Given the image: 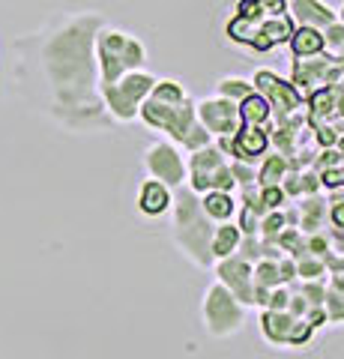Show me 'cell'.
Listing matches in <instances>:
<instances>
[{"label": "cell", "mask_w": 344, "mask_h": 359, "mask_svg": "<svg viewBox=\"0 0 344 359\" xmlns=\"http://www.w3.org/2000/svg\"><path fill=\"white\" fill-rule=\"evenodd\" d=\"M171 210H174V243L188 261L201 269H209L216 261L209 255V240H213L216 222L207 219V212L201 210V195L192 189H183L171 198Z\"/></svg>", "instance_id": "cell-1"}, {"label": "cell", "mask_w": 344, "mask_h": 359, "mask_svg": "<svg viewBox=\"0 0 344 359\" xmlns=\"http://www.w3.org/2000/svg\"><path fill=\"white\" fill-rule=\"evenodd\" d=\"M138 117L153 129H162L171 141L180 144L188 126L198 120L195 114V102H188L183 84L177 81H156L153 90L144 96V102L138 108Z\"/></svg>", "instance_id": "cell-2"}, {"label": "cell", "mask_w": 344, "mask_h": 359, "mask_svg": "<svg viewBox=\"0 0 344 359\" xmlns=\"http://www.w3.org/2000/svg\"><path fill=\"white\" fill-rule=\"evenodd\" d=\"M96 63H99V84L117 81L123 72L141 69L147 60V48L141 39L129 36L123 30L114 27H99L96 30Z\"/></svg>", "instance_id": "cell-3"}, {"label": "cell", "mask_w": 344, "mask_h": 359, "mask_svg": "<svg viewBox=\"0 0 344 359\" xmlns=\"http://www.w3.org/2000/svg\"><path fill=\"white\" fill-rule=\"evenodd\" d=\"M156 78L144 69H132V72H123L117 81L111 84H99V93H102V102L108 108V114L126 123V120H135L138 117V108L144 102V96L153 90Z\"/></svg>", "instance_id": "cell-4"}, {"label": "cell", "mask_w": 344, "mask_h": 359, "mask_svg": "<svg viewBox=\"0 0 344 359\" xmlns=\"http://www.w3.org/2000/svg\"><path fill=\"white\" fill-rule=\"evenodd\" d=\"M201 314H204V330L209 335H216V339L237 335L242 330V323H246V306H242L221 282L207 287Z\"/></svg>", "instance_id": "cell-5"}, {"label": "cell", "mask_w": 344, "mask_h": 359, "mask_svg": "<svg viewBox=\"0 0 344 359\" xmlns=\"http://www.w3.org/2000/svg\"><path fill=\"white\" fill-rule=\"evenodd\" d=\"M254 93H261L266 99V105L273 108V114L282 117H294L299 108H303V93L296 90L294 81H284V78H279L275 72L270 69H261L254 72Z\"/></svg>", "instance_id": "cell-6"}, {"label": "cell", "mask_w": 344, "mask_h": 359, "mask_svg": "<svg viewBox=\"0 0 344 359\" xmlns=\"http://www.w3.org/2000/svg\"><path fill=\"white\" fill-rule=\"evenodd\" d=\"M144 168H147L150 180H159V183H165L168 189L183 186V180H186L183 156L168 141H159V144H153V147H147V153H144Z\"/></svg>", "instance_id": "cell-7"}, {"label": "cell", "mask_w": 344, "mask_h": 359, "mask_svg": "<svg viewBox=\"0 0 344 359\" xmlns=\"http://www.w3.org/2000/svg\"><path fill=\"white\" fill-rule=\"evenodd\" d=\"M270 132H273V126H249V123H242L237 135L219 138L216 147L225 156L231 153V159L254 165L266 153V147H270Z\"/></svg>", "instance_id": "cell-8"}, {"label": "cell", "mask_w": 344, "mask_h": 359, "mask_svg": "<svg viewBox=\"0 0 344 359\" xmlns=\"http://www.w3.org/2000/svg\"><path fill=\"white\" fill-rule=\"evenodd\" d=\"M195 114H198V123H204V129L213 135V138H231L237 135L240 126H242V117H240V108L228 99H204V102L195 105Z\"/></svg>", "instance_id": "cell-9"}, {"label": "cell", "mask_w": 344, "mask_h": 359, "mask_svg": "<svg viewBox=\"0 0 344 359\" xmlns=\"http://www.w3.org/2000/svg\"><path fill=\"white\" fill-rule=\"evenodd\" d=\"M213 266H216V278H219V282L249 309L252 306V264L242 261L240 255H231V257H221V261H216Z\"/></svg>", "instance_id": "cell-10"}, {"label": "cell", "mask_w": 344, "mask_h": 359, "mask_svg": "<svg viewBox=\"0 0 344 359\" xmlns=\"http://www.w3.org/2000/svg\"><path fill=\"white\" fill-rule=\"evenodd\" d=\"M287 15L294 18L296 27H317V30H324L336 21V13L324 0H287Z\"/></svg>", "instance_id": "cell-11"}, {"label": "cell", "mask_w": 344, "mask_h": 359, "mask_svg": "<svg viewBox=\"0 0 344 359\" xmlns=\"http://www.w3.org/2000/svg\"><path fill=\"white\" fill-rule=\"evenodd\" d=\"M294 30H296V25H294V18L287 13L270 15V18H263L258 25V33H254V39H252V48L254 51H270V48H275V45L291 39Z\"/></svg>", "instance_id": "cell-12"}, {"label": "cell", "mask_w": 344, "mask_h": 359, "mask_svg": "<svg viewBox=\"0 0 344 359\" xmlns=\"http://www.w3.org/2000/svg\"><path fill=\"white\" fill-rule=\"evenodd\" d=\"M171 189L159 183V180H147L138 192V210L144 216H162V212L171 210Z\"/></svg>", "instance_id": "cell-13"}, {"label": "cell", "mask_w": 344, "mask_h": 359, "mask_svg": "<svg viewBox=\"0 0 344 359\" xmlns=\"http://www.w3.org/2000/svg\"><path fill=\"white\" fill-rule=\"evenodd\" d=\"M287 45H291L294 57H317V54L326 51L324 30H317V27H296L291 33V39H287Z\"/></svg>", "instance_id": "cell-14"}, {"label": "cell", "mask_w": 344, "mask_h": 359, "mask_svg": "<svg viewBox=\"0 0 344 359\" xmlns=\"http://www.w3.org/2000/svg\"><path fill=\"white\" fill-rule=\"evenodd\" d=\"M240 240H242V233H240L237 224L219 222L216 231H213V240H209V255H213V261H221V257L237 255Z\"/></svg>", "instance_id": "cell-15"}, {"label": "cell", "mask_w": 344, "mask_h": 359, "mask_svg": "<svg viewBox=\"0 0 344 359\" xmlns=\"http://www.w3.org/2000/svg\"><path fill=\"white\" fill-rule=\"evenodd\" d=\"M201 210L207 212L209 222H231L237 212V201L234 192H204L201 195Z\"/></svg>", "instance_id": "cell-16"}, {"label": "cell", "mask_w": 344, "mask_h": 359, "mask_svg": "<svg viewBox=\"0 0 344 359\" xmlns=\"http://www.w3.org/2000/svg\"><path fill=\"white\" fill-rule=\"evenodd\" d=\"M294 320L296 318H294V314H287V311H270V309H266L263 318H261V330H263V335L273 344L287 347V335H291Z\"/></svg>", "instance_id": "cell-17"}, {"label": "cell", "mask_w": 344, "mask_h": 359, "mask_svg": "<svg viewBox=\"0 0 344 359\" xmlns=\"http://www.w3.org/2000/svg\"><path fill=\"white\" fill-rule=\"evenodd\" d=\"M287 171H291V162H287L282 153L266 156L263 165H261V171H254V183H258L261 189H266V186H279Z\"/></svg>", "instance_id": "cell-18"}, {"label": "cell", "mask_w": 344, "mask_h": 359, "mask_svg": "<svg viewBox=\"0 0 344 359\" xmlns=\"http://www.w3.org/2000/svg\"><path fill=\"white\" fill-rule=\"evenodd\" d=\"M237 108H240L242 123H249V126H270L273 108L266 105V99H263L261 93H252L249 99H242V102H240Z\"/></svg>", "instance_id": "cell-19"}, {"label": "cell", "mask_w": 344, "mask_h": 359, "mask_svg": "<svg viewBox=\"0 0 344 359\" xmlns=\"http://www.w3.org/2000/svg\"><path fill=\"white\" fill-rule=\"evenodd\" d=\"M326 219V204L317 195H305V201L299 204V228H305V233H315L324 228Z\"/></svg>", "instance_id": "cell-20"}, {"label": "cell", "mask_w": 344, "mask_h": 359, "mask_svg": "<svg viewBox=\"0 0 344 359\" xmlns=\"http://www.w3.org/2000/svg\"><path fill=\"white\" fill-rule=\"evenodd\" d=\"M216 90H219L221 99H228V102L240 105L242 99H249L254 93V84L246 81V78H221V81L216 84Z\"/></svg>", "instance_id": "cell-21"}, {"label": "cell", "mask_w": 344, "mask_h": 359, "mask_svg": "<svg viewBox=\"0 0 344 359\" xmlns=\"http://www.w3.org/2000/svg\"><path fill=\"white\" fill-rule=\"evenodd\" d=\"M296 264V278H303V282H308V278H320L326 273V264L320 255H312V252H299L294 257Z\"/></svg>", "instance_id": "cell-22"}, {"label": "cell", "mask_w": 344, "mask_h": 359, "mask_svg": "<svg viewBox=\"0 0 344 359\" xmlns=\"http://www.w3.org/2000/svg\"><path fill=\"white\" fill-rule=\"evenodd\" d=\"M324 309H326V320L329 323H344V290L329 285L326 290V299H324Z\"/></svg>", "instance_id": "cell-23"}, {"label": "cell", "mask_w": 344, "mask_h": 359, "mask_svg": "<svg viewBox=\"0 0 344 359\" xmlns=\"http://www.w3.org/2000/svg\"><path fill=\"white\" fill-rule=\"evenodd\" d=\"M183 147L188 150V153H195V150H201V147H207V144H213V135H209L207 129H204V123H192V126H188V132L183 135Z\"/></svg>", "instance_id": "cell-24"}, {"label": "cell", "mask_w": 344, "mask_h": 359, "mask_svg": "<svg viewBox=\"0 0 344 359\" xmlns=\"http://www.w3.org/2000/svg\"><path fill=\"white\" fill-rule=\"evenodd\" d=\"M299 294H303V299L308 302V306H324L326 285L320 282V278H308V282H303V287H299Z\"/></svg>", "instance_id": "cell-25"}, {"label": "cell", "mask_w": 344, "mask_h": 359, "mask_svg": "<svg viewBox=\"0 0 344 359\" xmlns=\"http://www.w3.org/2000/svg\"><path fill=\"white\" fill-rule=\"evenodd\" d=\"M237 255L242 257V261H249V264H258L261 257H263V243H261V237H242L240 245H237Z\"/></svg>", "instance_id": "cell-26"}, {"label": "cell", "mask_w": 344, "mask_h": 359, "mask_svg": "<svg viewBox=\"0 0 344 359\" xmlns=\"http://www.w3.org/2000/svg\"><path fill=\"white\" fill-rule=\"evenodd\" d=\"M324 42H326V51H341L344 48V25L336 18L329 27H324Z\"/></svg>", "instance_id": "cell-27"}, {"label": "cell", "mask_w": 344, "mask_h": 359, "mask_svg": "<svg viewBox=\"0 0 344 359\" xmlns=\"http://www.w3.org/2000/svg\"><path fill=\"white\" fill-rule=\"evenodd\" d=\"M240 233L242 237H258V231H261V216L254 210H249V207H242V216H240Z\"/></svg>", "instance_id": "cell-28"}, {"label": "cell", "mask_w": 344, "mask_h": 359, "mask_svg": "<svg viewBox=\"0 0 344 359\" xmlns=\"http://www.w3.org/2000/svg\"><path fill=\"white\" fill-rule=\"evenodd\" d=\"M261 201L266 210H282L287 204V195L282 192V186H266V189H261Z\"/></svg>", "instance_id": "cell-29"}, {"label": "cell", "mask_w": 344, "mask_h": 359, "mask_svg": "<svg viewBox=\"0 0 344 359\" xmlns=\"http://www.w3.org/2000/svg\"><path fill=\"white\" fill-rule=\"evenodd\" d=\"M231 174H234V180H237V186H240V189L254 183V165H249V162L231 159Z\"/></svg>", "instance_id": "cell-30"}, {"label": "cell", "mask_w": 344, "mask_h": 359, "mask_svg": "<svg viewBox=\"0 0 344 359\" xmlns=\"http://www.w3.org/2000/svg\"><path fill=\"white\" fill-rule=\"evenodd\" d=\"M287 302H291V290H287L284 285H279V287L270 290V299H266L263 309H270V311H287Z\"/></svg>", "instance_id": "cell-31"}, {"label": "cell", "mask_w": 344, "mask_h": 359, "mask_svg": "<svg viewBox=\"0 0 344 359\" xmlns=\"http://www.w3.org/2000/svg\"><path fill=\"white\" fill-rule=\"evenodd\" d=\"M303 320H305V323H312L315 330H317V327H324V323H326V309H324V306H308L305 314H303Z\"/></svg>", "instance_id": "cell-32"}, {"label": "cell", "mask_w": 344, "mask_h": 359, "mask_svg": "<svg viewBox=\"0 0 344 359\" xmlns=\"http://www.w3.org/2000/svg\"><path fill=\"white\" fill-rule=\"evenodd\" d=\"M279 278H282V285H287V282H294V278H296L294 257H279Z\"/></svg>", "instance_id": "cell-33"}, {"label": "cell", "mask_w": 344, "mask_h": 359, "mask_svg": "<svg viewBox=\"0 0 344 359\" xmlns=\"http://www.w3.org/2000/svg\"><path fill=\"white\" fill-rule=\"evenodd\" d=\"M308 309V302L303 299V294H291V302H287V314H294V318H303Z\"/></svg>", "instance_id": "cell-34"}, {"label": "cell", "mask_w": 344, "mask_h": 359, "mask_svg": "<svg viewBox=\"0 0 344 359\" xmlns=\"http://www.w3.org/2000/svg\"><path fill=\"white\" fill-rule=\"evenodd\" d=\"M258 4L263 6L266 15H282V13H287V0H258Z\"/></svg>", "instance_id": "cell-35"}, {"label": "cell", "mask_w": 344, "mask_h": 359, "mask_svg": "<svg viewBox=\"0 0 344 359\" xmlns=\"http://www.w3.org/2000/svg\"><path fill=\"white\" fill-rule=\"evenodd\" d=\"M329 216H332V224L344 231V204H336V207H332V210H329Z\"/></svg>", "instance_id": "cell-36"}, {"label": "cell", "mask_w": 344, "mask_h": 359, "mask_svg": "<svg viewBox=\"0 0 344 359\" xmlns=\"http://www.w3.org/2000/svg\"><path fill=\"white\" fill-rule=\"evenodd\" d=\"M332 240H336V252H341V255H344V231H341V228L332 231Z\"/></svg>", "instance_id": "cell-37"}, {"label": "cell", "mask_w": 344, "mask_h": 359, "mask_svg": "<svg viewBox=\"0 0 344 359\" xmlns=\"http://www.w3.org/2000/svg\"><path fill=\"white\" fill-rule=\"evenodd\" d=\"M336 18L341 21V25H344V4H341V9H338V13H336Z\"/></svg>", "instance_id": "cell-38"}, {"label": "cell", "mask_w": 344, "mask_h": 359, "mask_svg": "<svg viewBox=\"0 0 344 359\" xmlns=\"http://www.w3.org/2000/svg\"><path fill=\"white\" fill-rule=\"evenodd\" d=\"M338 54H344V48H341V51H338Z\"/></svg>", "instance_id": "cell-39"}]
</instances>
